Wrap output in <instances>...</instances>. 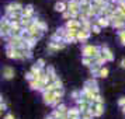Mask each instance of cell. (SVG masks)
Returning a JSON list of instances; mask_svg holds the SVG:
<instances>
[{
	"mask_svg": "<svg viewBox=\"0 0 125 119\" xmlns=\"http://www.w3.org/2000/svg\"><path fill=\"white\" fill-rule=\"evenodd\" d=\"M82 53H83V57H93V59H96L97 56L101 55V48L93 46V45H86L82 49Z\"/></svg>",
	"mask_w": 125,
	"mask_h": 119,
	"instance_id": "6da1fadb",
	"label": "cell"
},
{
	"mask_svg": "<svg viewBox=\"0 0 125 119\" xmlns=\"http://www.w3.org/2000/svg\"><path fill=\"white\" fill-rule=\"evenodd\" d=\"M0 31H1V37H7V35H10L11 32V23H10V20H1V24H0Z\"/></svg>",
	"mask_w": 125,
	"mask_h": 119,
	"instance_id": "7a4b0ae2",
	"label": "cell"
},
{
	"mask_svg": "<svg viewBox=\"0 0 125 119\" xmlns=\"http://www.w3.org/2000/svg\"><path fill=\"white\" fill-rule=\"evenodd\" d=\"M111 24H113L114 28H121V27H125V17L121 16V14H117L114 18H111Z\"/></svg>",
	"mask_w": 125,
	"mask_h": 119,
	"instance_id": "3957f363",
	"label": "cell"
},
{
	"mask_svg": "<svg viewBox=\"0 0 125 119\" xmlns=\"http://www.w3.org/2000/svg\"><path fill=\"white\" fill-rule=\"evenodd\" d=\"M24 7L20 4V3H9L6 6V14H11V13L16 11H23Z\"/></svg>",
	"mask_w": 125,
	"mask_h": 119,
	"instance_id": "277c9868",
	"label": "cell"
},
{
	"mask_svg": "<svg viewBox=\"0 0 125 119\" xmlns=\"http://www.w3.org/2000/svg\"><path fill=\"white\" fill-rule=\"evenodd\" d=\"M42 98H44V102H45L46 105H53V102L56 100V95H55V92L52 91V92H42Z\"/></svg>",
	"mask_w": 125,
	"mask_h": 119,
	"instance_id": "5b68a950",
	"label": "cell"
},
{
	"mask_svg": "<svg viewBox=\"0 0 125 119\" xmlns=\"http://www.w3.org/2000/svg\"><path fill=\"white\" fill-rule=\"evenodd\" d=\"M90 112L93 113V116H101L104 113V105L103 104H93Z\"/></svg>",
	"mask_w": 125,
	"mask_h": 119,
	"instance_id": "8992f818",
	"label": "cell"
},
{
	"mask_svg": "<svg viewBox=\"0 0 125 119\" xmlns=\"http://www.w3.org/2000/svg\"><path fill=\"white\" fill-rule=\"evenodd\" d=\"M84 90H91V91H94V94H98V88H97V83H96V80L91 77L90 80H87L84 83Z\"/></svg>",
	"mask_w": 125,
	"mask_h": 119,
	"instance_id": "52a82bcc",
	"label": "cell"
},
{
	"mask_svg": "<svg viewBox=\"0 0 125 119\" xmlns=\"http://www.w3.org/2000/svg\"><path fill=\"white\" fill-rule=\"evenodd\" d=\"M65 28H68V29H82V21L76 20V18L69 20L68 23H66V25H65Z\"/></svg>",
	"mask_w": 125,
	"mask_h": 119,
	"instance_id": "ba28073f",
	"label": "cell"
},
{
	"mask_svg": "<svg viewBox=\"0 0 125 119\" xmlns=\"http://www.w3.org/2000/svg\"><path fill=\"white\" fill-rule=\"evenodd\" d=\"M101 55L104 56V59H105L107 62H113V60H114L113 52L108 49V46H107V45H103V46H101Z\"/></svg>",
	"mask_w": 125,
	"mask_h": 119,
	"instance_id": "9c48e42d",
	"label": "cell"
},
{
	"mask_svg": "<svg viewBox=\"0 0 125 119\" xmlns=\"http://www.w3.org/2000/svg\"><path fill=\"white\" fill-rule=\"evenodd\" d=\"M89 37H90V31H86V29H79V32H77V37H76V39L79 41V42H84V41L89 39Z\"/></svg>",
	"mask_w": 125,
	"mask_h": 119,
	"instance_id": "30bf717a",
	"label": "cell"
},
{
	"mask_svg": "<svg viewBox=\"0 0 125 119\" xmlns=\"http://www.w3.org/2000/svg\"><path fill=\"white\" fill-rule=\"evenodd\" d=\"M48 46H49V49H52V51H59V49H63L65 48V42H62V41H51Z\"/></svg>",
	"mask_w": 125,
	"mask_h": 119,
	"instance_id": "8fae6325",
	"label": "cell"
},
{
	"mask_svg": "<svg viewBox=\"0 0 125 119\" xmlns=\"http://www.w3.org/2000/svg\"><path fill=\"white\" fill-rule=\"evenodd\" d=\"M3 77L6 80H11L13 77H14V69L10 67V66L3 67Z\"/></svg>",
	"mask_w": 125,
	"mask_h": 119,
	"instance_id": "7c38bea8",
	"label": "cell"
},
{
	"mask_svg": "<svg viewBox=\"0 0 125 119\" xmlns=\"http://www.w3.org/2000/svg\"><path fill=\"white\" fill-rule=\"evenodd\" d=\"M21 14H23V17H28V18H31L32 17V14H34V7L31 6H25L23 9V11H21Z\"/></svg>",
	"mask_w": 125,
	"mask_h": 119,
	"instance_id": "4fadbf2b",
	"label": "cell"
},
{
	"mask_svg": "<svg viewBox=\"0 0 125 119\" xmlns=\"http://www.w3.org/2000/svg\"><path fill=\"white\" fill-rule=\"evenodd\" d=\"M110 23H111V21H110L107 17H98V18H97V23L96 24L100 27V28H103V27H107V25H110Z\"/></svg>",
	"mask_w": 125,
	"mask_h": 119,
	"instance_id": "5bb4252c",
	"label": "cell"
},
{
	"mask_svg": "<svg viewBox=\"0 0 125 119\" xmlns=\"http://www.w3.org/2000/svg\"><path fill=\"white\" fill-rule=\"evenodd\" d=\"M80 113H82V112H80L79 108H70V109L68 111V116H69V118H77V119H79Z\"/></svg>",
	"mask_w": 125,
	"mask_h": 119,
	"instance_id": "9a60e30c",
	"label": "cell"
},
{
	"mask_svg": "<svg viewBox=\"0 0 125 119\" xmlns=\"http://www.w3.org/2000/svg\"><path fill=\"white\" fill-rule=\"evenodd\" d=\"M55 10L59 13H65L68 10V4L66 3H63V1H58L56 4H55Z\"/></svg>",
	"mask_w": 125,
	"mask_h": 119,
	"instance_id": "2e32d148",
	"label": "cell"
},
{
	"mask_svg": "<svg viewBox=\"0 0 125 119\" xmlns=\"http://www.w3.org/2000/svg\"><path fill=\"white\" fill-rule=\"evenodd\" d=\"M46 74L51 77V81H55V80L58 79L56 73H55V69L52 67V66H48V69H46Z\"/></svg>",
	"mask_w": 125,
	"mask_h": 119,
	"instance_id": "e0dca14e",
	"label": "cell"
},
{
	"mask_svg": "<svg viewBox=\"0 0 125 119\" xmlns=\"http://www.w3.org/2000/svg\"><path fill=\"white\" fill-rule=\"evenodd\" d=\"M82 63L84 64V66H87V67H91V66H94V59L93 57H83V60H82Z\"/></svg>",
	"mask_w": 125,
	"mask_h": 119,
	"instance_id": "ac0fdd59",
	"label": "cell"
},
{
	"mask_svg": "<svg viewBox=\"0 0 125 119\" xmlns=\"http://www.w3.org/2000/svg\"><path fill=\"white\" fill-rule=\"evenodd\" d=\"M100 66H97V64H94V66H91L90 69V74L93 76V77H98V74H100Z\"/></svg>",
	"mask_w": 125,
	"mask_h": 119,
	"instance_id": "d6986e66",
	"label": "cell"
},
{
	"mask_svg": "<svg viewBox=\"0 0 125 119\" xmlns=\"http://www.w3.org/2000/svg\"><path fill=\"white\" fill-rule=\"evenodd\" d=\"M89 20H90V18H89ZM89 20H83V21H82V28L86 29V31H90V29L93 28V25H91V23Z\"/></svg>",
	"mask_w": 125,
	"mask_h": 119,
	"instance_id": "ffe728a7",
	"label": "cell"
},
{
	"mask_svg": "<svg viewBox=\"0 0 125 119\" xmlns=\"http://www.w3.org/2000/svg\"><path fill=\"white\" fill-rule=\"evenodd\" d=\"M94 64H97V66H100V67H103V64H104V63L107 62V60H105V59H104V56H103V55H100V56H97L96 59H94Z\"/></svg>",
	"mask_w": 125,
	"mask_h": 119,
	"instance_id": "44dd1931",
	"label": "cell"
},
{
	"mask_svg": "<svg viewBox=\"0 0 125 119\" xmlns=\"http://www.w3.org/2000/svg\"><path fill=\"white\" fill-rule=\"evenodd\" d=\"M107 76H108V69L107 67H101V69H100V74H98V77L105 79Z\"/></svg>",
	"mask_w": 125,
	"mask_h": 119,
	"instance_id": "7402d4cb",
	"label": "cell"
},
{
	"mask_svg": "<svg viewBox=\"0 0 125 119\" xmlns=\"http://www.w3.org/2000/svg\"><path fill=\"white\" fill-rule=\"evenodd\" d=\"M119 42H121V45H124L125 46V29H122V31H119Z\"/></svg>",
	"mask_w": 125,
	"mask_h": 119,
	"instance_id": "603a6c76",
	"label": "cell"
},
{
	"mask_svg": "<svg viewBox=\"0 0 125 119\" xmlns=\"http://www.w3.org/2000/svg\"><path fill=\"white\" fill-rule=\"evenodd\" d=\"M37 24H38V28H40L41 31H42V32H44V31H46V24L44 23V21L38 20V21H37Z\"/></svg>",
	"mask_w": 125,
	"mask_h": 119,
	"instance_id": "cb8c5ba5",
	"label": "cell"
},
{
	"mask_svg": "<svg viewBox=\"0 0 125 119\" xmlns=\"http://www.w3.org/2000/svg\"><path fill=\"white\" fill-rule=\"evenodd\" d=\"M52 83H53V85H55V88H56V90H61V88H63V87H62V81H61L59 79H56L55 81H52Z\"/></svg>",
	"mask_w": 125,
	"mask_h": 119,
	"instance_id": "d4e9b609",
	"label": "cell"
},
{
	"mask_svg": "<svg viewBox=\"0 0 125 119\" xmlns=\"http://www.w3.org/2000/svg\"><path fill=\"white\" fill-rule=\"evenodd\" d=\"M82 119H93V113H91V112L82 113Z\"/></svg>",
	"mask_w": 125,
	"mask_h": 119,
	"instance_id": "484cf974",
	"label": "cell"
},
{
	"mask_svg": "<svg viewBox=\"0 0 125 119\" xmlns=\"http://www.w3.org/2000/svg\"><path fill=\"white\" fill-rule=\"evenodd\" d=\"M37 66H38V67H41V69H44V66H45V60H44V59H38Z\"/></svg>",
	"mask_w": 125,
	"mask_h": 119,
	"instance_id": "4316f807",
	"label": "cell"
},
{
	"mask_svg": "<svg viewBox=\"0 0 125 119\" xmlns=\"http://www.w3.org/2000/svg\"><path fill=\"white\" fill-rule=\"evenodd\" d=\"M118 105L119 107H122V108L125 107V97H121V98L118 100Z\"/></svg>",
	"mask_w": 125,
	"mask_h": 119,
	"instance_id": "83f0119b",
	"label": "cell"
},
{
	"mask_svg": "<svg viewBox=\"0 0 125 119\" xmlns=\"http://www.w3.org/2000/svg\"><path fill=\"white\" fill-rule=\"evenodd\" d=\"M94 102H96V104H103V98L100 97V94H97V95H96V98H94Z\"/></svg>",
	"mask_w": 125,
	"mask_h": 119,
	"instance_id": "f1b7e54d",
	"label": "cell"
},
{
	"mask_svg": "<svg viewBox=\"0 0 125 119\" xmlns=\"http://www.w3.org/2000/svg\"><path fill=\"white\" fill-rule=\"evenodd\" d=\"M91 31H93L94 34H98V32H100V27H98L97 24H94V25H93V28H91Z\"/></svg>",
	"mask_w": 125,
	"mask_h": 119,
	"instance_id": "f546056e",
	"label": "cell"
},
{
	"mask_svg": "<svg viewBox=\"0 0 125 119\" xmlns=\"http://www.w3.org/2000/svg\"><path fill=\"white\" fill-rule=\"evenodd\" d=\"M6 108H7L6 102L3 101V98H1V104H0V109H1V111H6Z\"/></svg>",
	"mask_w": 125,
	"mask_h": 119,
	"instance_id": "4dcf8cb0",
	"label": "cell"
},
{
	"mask_svg": "<svg viewBox=\"0 0 125 119\" xmlns=\"http://www.w3.org/2000/svg\"><path fill=\"white\" fill-rule=\"evenodd\" d=\"M4 119H14V116H13L11 113H7L6 116H4Z\"/></svg>",
	"mask_w": 125,
	"mask_h": 119,
	"instance_id": "1f68e13d",
	"label": "cell"
},
{
	"mask_svg": "<svg viewBox=\"0 0 125 119\" xmlns=\"http://www.w3.org/2000/svg\"><path fill=\"white\" fill-rule=\"evenodd\" d=\"M119 64H121V67H122V69H125V57L121 60V63H119Z\"/></svg>",
	"mask_w": 125,
	"mask_h": 119,
	"instance_id": "d6a6232c",
	"label": "cell"
},
{
	"mask_svg": "<svg viewBox=\"0 0 125 119\" xmlns=\"http://www.w3.org/2000/svg\"><path fill=\"white\" fill-rule=\"evenodd\" d=\"M72 95L74 97V98H77V97H79V92H77V91H74L73 94H72Z\"/></svg>",
	"mask_w": 125,
	"mask_h": 119,
	"instance_id": "836d02e7",
	"label": "cell"
},
{
	"mask_svg": "<svg viewBox=\"0 0 125 119\" xmlns=\"http://www.w3.org/2000/svg\"><path fill=\"white\" fill-rule=\"evenodd\" d=\"M113 1H117V3H121V1H122V0H113Z\"/></svg>",
	"mask_w": 125,
	"mask_h": 119,
	"instance_id": "e575fe53",
	"label": "cell"
},
{
	"mask_svg": "<svg viewBox=\"0 0 125 119\" xmlns=\"http://www.w3.org/2000/svg\"><path fill=\"white\" fill-rule=\"evenodd\" d=\"M122 112H124V115H125V107H124V108H122Z\"/></svg>",
	"mask_w": 125,
	"mask_h": 119,
	"instance_id": "d590c367",
	"label": "cell"
}]
</instances>
